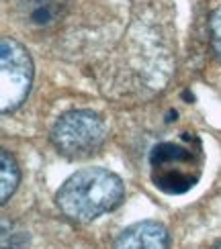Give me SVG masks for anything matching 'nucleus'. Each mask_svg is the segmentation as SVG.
<instances>
[{
    "mask_svg": "<svg viewBox=\"0 0 221 249\" xmlns=\"http://www.w3.org/2000/svg\"><path fill=\"white\" fill-rule=\"evenodd\" d=\"M125 198V186L117 174L102 168H88L72 174L60 186L56 202L72 221L88 223L117 209Z\"/></svg>",
    "mask_w": 221,
    "mask_h": 249,
    "instance_id": "f257e3e1",
    "label": "nucleus"
},
{
    "mask_svg": "<svg viewBox=\"0 0 221 249\" xmlns=\"http://www.w3.org/2000/svg\"><path fill=\"white\" fill-rule=\"evenodd\" d=\"M205 153L195 135L184 133L176 141L156 143L150 151V176L158 190L178 196L193 190L203 176Z\"/></svg>",
    "mask_w": 221,
    "mask_h": 249,
    "instance_id": "f03ea898",
    "label": "nucleus"
},
{
    "mask_svg": "<svg viewBox=\"0 0 221 249\" xmlns=\"http://www.w3.org/2000/svg\"><path fill=\"white\" fill-rule=\"evenodd\" d=\"M51 141L68 158H86L104 141V123L92 110H70L51 129Z\"/></svg>",
    "mask_w": 221,
    "mask_h": 249,
    "instance_id": "7ed1b4c3",
    "label": "nucleus"
},
{
    "mask_svg": "<svg viewBox=\"0 0 221 249\" xmlns=\"http://www.w3.org/2000/svg\"><path fill=\"white\" fill-rule=\"evenodd\" d=\"M0 108L10 112L20 107L33 82V61L19 41L4 37L0 41Z\"/></svg>",
    "mask_w": 221,
    "mask_h": 249,
    "instance_id": "20e7f679",
    "label": "nucleus"
},
{
    "mask_svg": "<svg viewBox=\"0 0 221 249\" xmlns=\"http://www.w3.org/2000/svg\"><path fill=\"white\" fill-rule=\"evenodd\" d=\"M113 249H168V233L156 221H141L127 227Z\"/></svg>",
    "mask_w": 221,
    "mask_h": 249,
    "instance_id": "39448f33",
    "label": "nucleus"
},
{
    "mask_svg": "<svg viewBox=\"0 0 221 249\" xmlns=\"http://www.w3.org/2000/svg\"><path fill=\"white\" fill-rule=\"evenodd\" d=\"M66 0H19L29 25L33 27H49L61 15Z\"/></svg>",
    "mask_w": 221,
    "mask_h": 249,
    "instance_id": "423d86ee",
    "label": "nucleus"
},
{
    "mask_svg": "<svg viewBox=\"0 0 221 249\" xmlns=\"http://www.w3.org/2000/svg\"><path fill=\"white\" fill-rule=\"evenodd\" d=\"M0 158H2V168H0V174H2V178H0V188H2V192H0V202L4 204L17 190L20 174H19V165H17L15 158L6 149H2Z\"/></svg>",
    "mask_w": 221,
    "mask_h": 249,
    "instance_id": "0eeeda50",
    "label": "nucleus"
},
{
    "mask_svg": "<svg viewBox=\"0 0 221 249\" xmlns=\"http://www.w3.org/2000/svg\"><path fill=\"white\" fill-rule=\"evenodd\" d=\"M209 31H211V43L215 53L221 57V6L213 10L211 23H209Z\"/></svg>",
    "mask_w": 221,
    "mask_h": 249,
    "instance_id": "6e6552de",
    "label": "nucleus"
},
{
    "mask_svg": "<svg viewBox=\"0 0 221 249\" xmlns=\"http://www.w3.org/2000/svg\"><path fill=\"white\" fill-rule=\"evenodd\" d=\"M213 249H221V243H217V245H215V247H213Z\"/></svg>",
    "mask_w": 221,
    "mask_h": 249,
    "instance_id": "1a4fd4ad",
    "label": "nucleus"
}]
</instances>
